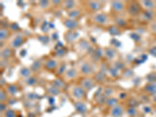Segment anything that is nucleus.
<instances>
[{
  "instance_id": "f257e3e1",
  "label": "nucleus",
  "mask_w": 156,
  "mask_h": 117,
  "mask_svg": "<svg viewBox=\"0 0 156 117\" xmlns=\"http://www.w3.org/2000/svg\"><path fill=\"white\" fill-rule=\"evenodd\" d=\"M90 23L97 26H111L113 24L112 15H110L105 12H98L90 14L89 17Z\"/></svg>"
},
{
  "instance_id": "f03ea898",
  "label": "nucleus",
  "mask_w": 156,
  "mask_h": 117,
  "mask_svg": "<svg viewBox=\"0 0 156 117\" xmlns=\"http://www.w3.org/2000/svg\"><path fill=\"white\" fill-rule=\"evenodd\" d=\"M67 93L73 101H84L87 99V92L78 83H72L67 87Z\"/></svg>"
},
{
  "instance_id": "7ed1b4c3",
  "label": "nucleus",
  "mask_w": 156,
  "mask_h": 117,
  "mask_svg": "<svg viewBox=\"0 0 156 117\" xmlns=\"http://www.w3.org/2000/svg\"><path fill=\"white\" fill-rule=\"evenodd\" d=\"M80 76H91L94 73V68L93 64L88 60L81 59L77 62L76 66Z\"/></svg>"
},
{
  "instance_id": "20e7f679",
  "label": "nucleus",
  "mask_w": 156,
  "mask_h": 117,
  "mask_svg": "<svg viewBox=\"0 0 156 117\" xmlns=\"http://www.w3.org/2000/svg\"><path fill=\"white\" fill-rule=\"evenodd\" d=\"M26 40H27V37L23 33L17 32V33H15L14 34L11 35L10 37L8 39L7 45L10 47L12 50L17 49L23 45Z\"/></svg>"
},
{
  "instance_id": "39448f33",
  "label": "nucleus",
  "mask_w": 156,
  "mask_h": 117,
  "mask_svg": "<svg viewBox=\"0 0 156 117\" xmlns=\"http://www.w3.org/2000/svg\"><path fill=\"white\" fill-rule=\"evenodd\" d=\"M142 9L138 1H128L126 5V15L129 17H139L142 13Z\"/></svg>"
},
{
  "instance_id": "423d86ee",
  "label": "nucleus",
  "mask_w": 156,
  "mask_h": 117,
  "mask_svg": "<svg viewBox=\"0 0 156 117\" xmlns=\"http://www.w3.org/2000/svg\"><path fill=\"white\" fill-rule=\"evenodd\" d=\"M127 2L126 1H112L110 2L111 12L113 15H122L123 12H126Z\"/></svg>"
},
{
  "instance_id": "0eeeda50",
  "label": "nucleus",
  "mask_w": 156,
  "mask_h": 117,
  "mask_svg": "<svg viewBox=\"0 0 156 117\" xmlns=\"http://www.w3.org/2000/svg\"><path fill=\"white\" fill-rule=\"evenodd\" d=\"M78 84L85 90L86 92H89L90 90H92L95 87L96 82L95 79L93 76H82L78 80Z\"/></svg>"
},
{
  "instance_id": "6e6552de",
  "label": "nucleus",
  "mask_w": 156,
  "mask_h": 117,
  "mask_svg": "<svg viewBox=\"0 0 156 117\" xmlns=\"http://www.w3.org/2000/svg\"><path fill=\"white\" fill-rule=\"evenodd\" d=\"M83 6L86 9V10L92 13H95L98 12H101V9L104 8L105 3L101 1H95V0H92V1H85L83 2Z\"/></svg>"
},
{
  "instance_id": "1a4fd4ad",
  "label": "nucleus",
  "mask_w": 156,
  "mask_h": 117,
  "mask_svg": "<svg viewBox=\"0 0 156 117\" xmlns=\"http://www.w3.org/2000/svg\"><path fill=\"white\" fill-rule=\"evenodd\" d=\"M79 76H80V73H79L77 69L75 66V67H70L66 69V71L62 74V76H61V78L65 83H66V82L73 81Z\"/></svg>"
},
{
  "instance_id": "9d476101",
  "label": "nucleus",
  "mask_w": 156,
  "mask_h": 117,
  "mask_svg": "<svg viewBox=\"0 0 156 117\" xmlns=\"http://www.w3.org/2000/svg\"><path fill=\"white\" fill-rule=\"evenodd\" d=\"M125 113H126V107L121 102L111 108H108L109 117H122Z\"/></svg>"
},
{
  "instance_id": "9b49d317",
  "label": "nucleus",
  "mask_w": 156,
  "mask_h": 117,
  "mask_svg": "<svg viewBox=\"0 0 156 117\" xmlns=\"http://www.w3.org/2000/svg\"><path fill=\"white\" fill-rule=\"evenodd\" d=\"M59 62L55 58H47L45 62H43V68L50 72H55L59 66Z\"/></svg>"
},
{
  "instance_id": "f8f14e48",
  "label": "nucleus",
  "mask_w": 156,
  "mask_h": 117,
  "mask_svg": "<svg viewBox=\"0 0 156 117\" xmlns=\"http://www.w3.org/2000/svg\"><path fill=\"white\" fill-rule=\"evenodd\" d=\"M63 26L69 30H75L80 27V23L78 20L73 19H69L67 17H64L62 20Z\"/></svg>"
},
{
  "instance_id": "ddd939ff",
  "label": "nucleus",
  "mask_w": 156,
  "mask_h": 117,
  "mask_svg": "<svg viewBox=\"0 0 156 117\" xmlns=\"http://www.w3.org/2000/svg\"><path fill=\"white\" fill-rule=\"evenodd\" d=\"M83 16V11L80 7H76L70 10L66 11V17L69 18V19H73L78 20Z\"/></svg>"
},
{
  "instance_id": "4468645a",
  "label": "nucleus",
  "mask_w": 156,
  "mask_h": 117,
  "mask_svg": "<svg viewBox=\"0 0 156 117\" xmlns=\"http://www.w3.org/2000/svg\"><path fill=\"white\" fill-rule=\"evenodd\" d=\"M142 10L146 11V12H151L156 9V2L154 1H150V0H143V1H138Z\"/></svg>"
},
{
  "instance_id": "2eb2a0df",
  "label": "nucleus",
  "mask_w": 156,
  "mask_h": 117,
  "mask_svg": "<svg viewBox=\"0 0 156 117\" xmlns=\"http://www.w3.org/2000/svg\"><path fill=\"white\" fill-rule=\"evenodd\" d=\"M18 75H19L20 78H21L22 80H24L33 76L34 75V71L31 69V67L23 66V67H21L20 69Z\"/></svg>"
},
{
  "instance_id": "dca6fc26",
  "label": "nucleus",
  "mask_w": 156,
  "mask_h": 117,
  "mask_svg": "<svg viewBox=\"0 0 156 117\" xmlns=\"http://www.w3.org/2000/svg\"><path fill=\"white\" fill-rule=\"evenodd\" d=\"M103 55L107 60L112 61L116 58L118 53H117L116 49H115V48H106L103 51Z\"/></svg>"
},
{
  "instance_id": "f3484780",
  "label": "nucleus",
  "mask_w": 156,
  "mask_h": 117,
  "mask_svg": "<svg viewBox=\"0 0 156 117\" xmlns=\"http://www.w3.org/2000/svg\"><path fill=\"white\" fill-rule=\"evenodd\" d=\"M12 54H13V50L10 47L8 46V45L3 47V48H1L0 55H1L2 59L3 58V60H8V59L12 58Z\"/></svg>"
},
{
  "instance_id": "a211bd4d",
  "label": "nucleus",
  "mask_w": 156,
  "mask_h": 117,
  "mask_svg": "<svg viewBox=\"0 0 156 117\" xmlns=\"http://www.w3.org/2000/svg\"><path fill=\"white\" fill-rule=\"evenodd\" d=\"M6 91H7L9 96H16L17 93L19 92V87L16 84L14 83H11V84H7L6 87H5Z\"/></svg>"
},
{
  "instance_id": "6ab92c4d",
  "label": "nucleus",
  "mask_w": 156,
  "mask_h": 117,
  "mask_svg": "<svg viewBox=\"0 0 156 117\" xmlns=\"http://www.w3.org/2000/svg\"><path fill=\"white\" fill-rule=\"evenodd\" d=\"M78 6V4L76 1H62V4H61V7L66 11L70 10V9L76 8Z\"/></svg>"
},
{
  "instance_id": "aec40b11",
  "label": "nucleus",
  "mask_w": 156,
  "mask_h": 117,
  "mask_svg": "<svg viewBox=\"0 0 156 117\" xmlns=\"http://www.w3.org/2000/svg\"><path fill=\"white\" fill-rule=\"evenodd\" d=\"M46 90L47 92L50 94V95H57L60 93L61 90L58 88H57L55 86H54L51 82H48L46 84Z\"/></svg>"
},
{
  "instance_id": "412c9836",
  "label": "nucleus",
  "mask_w": 156,
  "mask_h": 117,
  "mask_svg": "<svg viewBox=\"0 0 156 117\" xmlns=\"http://www.w3.org/2000/svg\"><path fill=\"white\" fill-rule=\"evenodd\" d=\"M10 37V30L6 27H1L0 30V40L1 41H5Z\"/></svg>"
},
{
  "instance_id": "4be33fe9",
  "label": "nucleus",
  "mask_w": 156,
  "mask_h": 117,
  "mask_svg": "<svg viewBox=\"0 0 156 117\" xmlns=\"http://www.w3.org/2000/svg\"><path fill=\"white\" fill-rule=\"evenodd\" d=\"M24 85L26 86H30V87H32V86H35L37 83H38V80H37V76L33 75L32 76L29 77L27 80H23Z\"/></svg>"
},
{
  "instance_id": "5701e85b",
  "label": "nucleus",
  "mask_w": 156,
  "mask_h": 117,
  "mask_svg": "<svg viewBox=\"0 0 156 117\" xmlns=\"http://www.w3.org/2000/svg\"><path fill=\"white\" fill-rule=\"evenodd\" d=\"M120 103V101L119 100L118 98H115L112 96V97H109L108 99L105 101V105L108 107V108H111V107L114 106V105H117V104H119Z\"/></svg>"
},
{
  "instance_id": "b1692460",
  "label": "nucleus",
  "mask_w": 156,
  "mask_h": 117,
  "mask_svg": "<svg viewBox=\"0 0 156 117\" xmlns=\"http://www.w3.org/2000/svg\"><path fill=\"white\" fill-rule=\"evenodd\" d=\"M126 113L129 117H136L138 114V110L135 106H128L126 107Z\"/></svg>"
},
{
  "instance_id": "393cba45",
  "label": "nucleus",
  "mask_w": 156,
  "mask_h": 117,
  "mask_svg": "<svg viewBox=\"0 0 156 117\" xmlns=\"http://www.w3.org/2000/svg\"><path fill=\"white\" fill-rule=\"evenodd\" d=\"M9 98V96L5 87H1V90H0V100H1V103L6 102Z\"/></svg>"
},
{
  "instance_id": "a878e982",
  "label": "nucleus",
  "mask_w": 156,
  "mask_h": 117,
  "mask_svg": "<svg viewBox=\"0 0 156 117\" xmlns=\"http://www.w3.org/2000/svg\"><path fill=\"white\" fill-rule=\"evenodd\" d=\"M37 5H38V6L41 8V9H47L51 6V1H44H44H40V2L37 3Z\"/></svg>"
},
{
  "instance_id": "bb28decb",
  "label": "nucleus",
  "mask_w": 156,
  "mask_h": 117,
  "mask_svg": "<svg viewBox=\"0 0 156 117\" xmlns=\"http://www.w3.org/2000/svg\"><path fill=\"white\" fill-rule=\"evenodd\" d=\"M2 115H3V117H17V113L15 110L9 108V109L6 110V112Z\"/></svg>"
},
{
  "instance_id": "cd10ccee",
  "label": "nucleus",
  "mask_w": 156,
  "mask_h": 117,
  "mask_svg": "<svg viewBox=\"0 0 156 117\" xmlns=\"http://www.w3.org/2000/svg\"><path fill=\"white\" fill-rule=\"evenodd\" d=\"M7 109H9V108H8L7 105H6V102L1 103V115H3L6 112Z\"/></svg>"
},
{
  "instance_id": "c85d7f7f",
  "label": "nucleus",
  "mask_w": 156,
  "mask_h": 117,
  "mask_svg": "<svg viewBox=\"0 0 156 117\" xmlns=\"http://www.w3.org/2000/svg\"><path fill=\"white\" fill-rule=\"evenodd\" d=\"M74 32H75L74 30H69V31H68V34H72V39H71V40H69V39H70V38H69V37H65V40H66L67 42H69H69H71V41H73V40L76 38V35H73V34H74ZM69 37H71V36H69Z\"/></svg>"
},
{
  "instance_id": "c756f323",
  "label": "nucleus",
  "mask_w": 156,
  "mask_h": 117,
  "mask_svg": "<svg viewBox=\"0 0 156 117\" xmlns=\"http://www.w3.org/2000/svg\"><path fill=\"white\" fill-rule=\"evenodd\" d=\"M149 52H150L151 55H154V56L156 57V45L155 46L151 47V48L149 49Z\"/></svg>"
},
{
  "instance_id": "7c9ffc66",
  "label": "nucleus",
  "mask_w": 156,
  "mask_h": 117,
  "mask_svg": "<svg viewBox=\"0 0 156 117\" xmlns=\"http://www.w3.org/2000/svg\"><path fill=\"white\" fill-rule=\"evenodd\" d=\"M154 30V32H156V23L154 24V26H152V31Z\"/></svg>"
}]
</instances>
